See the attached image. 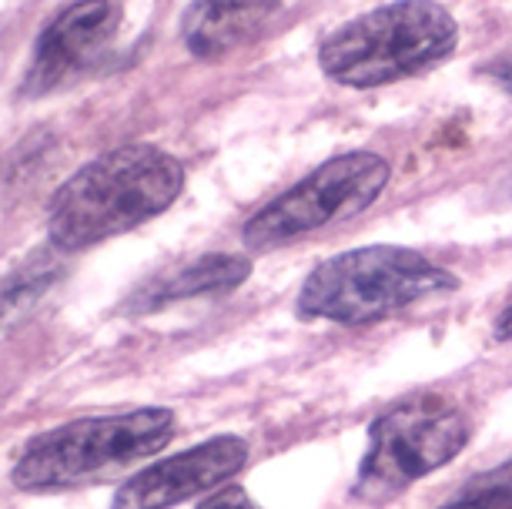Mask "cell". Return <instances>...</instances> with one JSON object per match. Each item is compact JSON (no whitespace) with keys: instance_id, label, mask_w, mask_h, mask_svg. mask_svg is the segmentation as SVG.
Instances as JSON below:
<instances>
[{"instance_id":"obj_1","label":"cell","mask_w":512,"mask_h":509,"mask_svg":"<svg viewBox=\"0 0 512 509\" xmlns=\"http://www.w3.org/2000/svg\"><path fill=\"white\" fill-rule=\"evenodd\" d=\"M185 188V165L151 144H124L88 161L57 188L47 235L57 252H84L168 211Z\"/></svg>"},{"instance_id":"obj_2","label":"cell","mask_w":512,"mask_h":509,"mask_svg":"<svg viewBox=\"0 0 512 509\" xmlns=\"http://www.w3.org/2000/svg\"><path fill=\"white\" fill-rule=\"evenodd\" d=\"M459 24L436 0H395L352 17L318 47V67L345 88H382L452 57Z\"/></svg>"},{"instance_id":"obj_3","label":"cell","mask_w":512,"mask_h":509,"mask_svg":"<svg viewBox=\"0 0 512 509\" xmlns=\"http://www.w3.org/2000/svg\"><path fill=\"white\" fill-rule=\"evenodd\" d=\"M456 285V275L412 248L369 245L318 265L305 278L295 309L302 319L369 325Z\"/></svg>"},{"instance_id":"obj_4","label":"cell","mask_w":512,"mask_h":509,"mask_svg":"<svg viewBox=\"0 0 512 509\" xmlns=\"http://www.w3.org/2000/svg\"><path fill=\"white\" fill-rule=\"evenodd\" d=\"M175 436L171 409H134L121 416H94L34 436L14 463L21 489H64L104 479L141 463Z\"/></svg>"},{"instance_id":"obj_5","label":"cell","mask_w":512,"mask_h":509,"mask_svg":"<svg viewBox=\"0 0 512 509\" xmlns=\"http://www.w3.org/2000/svg\"><path fill=\"white\" fill-rule=\"evenodd\" d=\"M392 178L389 161L375 151H345L328 158L312 175H305L295 188L248 218L245 245L251 252H272L295 238H305L322 228L362 215L375 205Z\"/></svg>"},{"instance_id":"obj_6","label":"cell","mask_w":512,"mask_h":509,"mask_svg":"<svg viewBox=\"0 0 512 509\" xmlns=\"http://www.w3.org/2000/svg\"><path fill=\"white\" fill-rule=\"evenodd\" d=\"M469 439V422L439 396H415L385 409L369 429L355 493L382 499L452 463Z\"/></svg>"},{"instance_id":"obj_7","label":"cell","mask_w":512,"mask_h":509,"mask_svg":"<svg viewBox=\"0 0 512 509\" xmlns=\"http://www.w3.org/2000/svg\"><path fill=\"white\" fill-rule=\"evenodd\" d=\"M118 24V0H77L67 11H61L47 24V31L37 37L24 91L47 94L61 88L64 81L77 78L81 71H88L108 51Z\"/></svg>"},{"instance_id":"obj_8","label":"cell","mask_w":512,"mask_h":509,"mask_svg":"<svg viewBox=\"0 0 512 509\" xmlns=\"http://www.w3.org/2000/svg\"><path fill=\"white\" fill-rule=\"evenodd\" d=\"M248 446L238 436H218L151 469H141L118 489L111 509H171L191 496L228 483L245 466Z\"/></svg>"},{"instance_id":"obj_9","label":"cell","mask_w":512,"mask_h":509,"mask_svg":"<svg viewBox=\"0 0 512 509\" xmlns=\"http://www.w3.org/2000/svg\"><path fill=\"white\" fill-rule=\"evenodd\" d=\"M278 0H195L181 21V37L195 57H221L258 34Z\"/></svg>"},{"instance_id":"obj_10","label":"cell","mask_w":512,"mask_h":509,"mask_svg":"<svg viewBox=\"0 0 512 509\" xmlns=\"http://www.w3.org/2000/svg\"><path fill=\"white\" fill-rule=\"evenodd\" d=\"M248 275H251V262L245 255H225V252L201 255L195 262L181 265L175 275L144 285L141 292H134V299L128 305L134 312H154L171 302L201 299V295H225L245 282Z\"/></svg>"},{"instance_id":"obj_11","label":"cell","mask_w":512,"mask_h":509,"mask_svg":"<svg viewBox=\"0 0 512 509\" xmlns=\"http://www.w3.org/2000/svg\"><path fill=\"white\" fill-rule=\"evenodd\" d=\"M57 275H61V262L51 252H37L31 262L17 268L0 285V325H14L27 312H34V305L41 302V295L54 285Z\"/></svg>"},{"instance_id":"obj_12","label":"cell","mask_w":512,"mask_h":509,"mask_svg":"<svg viewBox=\"0 0 512 509\" xmlns=\"http://www.w3.org/2000/svg\"><path fill=\"white\" fill-rule=\"evenodd\" d=\"M442 509H512V463L479 476L466 493H459Z\"/></svg>"},{"instance_id":"obj_13","label":"cell","mask_w":512,"mask_h":509,"mask_svg":"<svg viewBox=\"0 0 512 509\" xmlns=\"http://www.w3.org/2000/svg\"><path fill=\"white\" fill-rule=\"evenodd\" d=\"M201 509H258V506L245 489H225V493L211 496Z\"/></svg>"},{"instance_id":"obj_14","label":"cell","mask_w":512,"mask_h":509,"mask_svg":"<svg viewBox=\"0 0 512 509\" xmlns=\"http://www.w3.org/2000/svg\"><path fill=\"white\" fill-rule=\"evenodd\" d=\"M486 78H492V84H496V88L512 94V54H506V57H499V61L486 64Z\"/></svg>"},{"instance_id":"obj_15","label":"cell","mask_w":512,"mask_h":509,"mask_svg":"<svg viewBox=\"0 0 512 509\" xmlns=\"http://www.w3.org/2000/svg\"><path fill=\"white\" fill-rule=\"evenodd\" d=\"M496 335H499V339H512V305L502 312V319L496 325Z\"/></svg>"}]
</instances>
